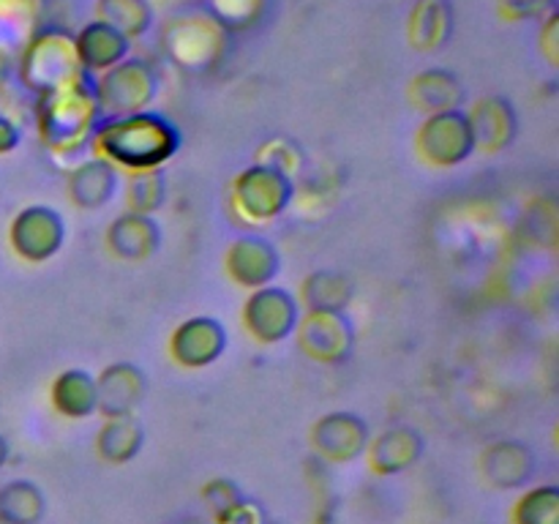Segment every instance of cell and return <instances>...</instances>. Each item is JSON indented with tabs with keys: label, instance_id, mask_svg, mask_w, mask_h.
Wrapping results in <instances>:
<instances>
[{
	"label": "cell",
	"instance_id": "obj_22",
	"mask_svg": "<svg viewBox=\"0 0 559 524\" xmlns=\"http://www.w3.org/2000/svg\"><path fill=\"white\" fill-rule=\"evenodd\" d=\"M407 102L418 109L420 115L451 112L462 109L464 85L453 71L448 69H424L409 80Z\"/></svg>",
	"mask_w": 559,
	"mask_h": 524
},
{
	"label": "cell",
	"instance_id": "obj_1",
	"mask_svg": "<svg viewBox=\"0 0 559 524\" xmlns=\"http://www.w3.org/2000/svg\"><path fill=\"white\" fill-rule=\"evenodd\" d=\"M183 136L180 129L162 112L123 115V118H102L93 131L91 147L98 158H107L118 169H162L178 156Z\"/></svg>",
	"mask_w": 559,
	"mask_h": 524
},
{
	"label": "cell",
	"instance_id": "obj_28",
	"mask_svg": "<svg viewBox=\"0 0 559 524\" xmlns=\"http://www.w3.org/2000/svg\"><path fill=\"white\" fill-rule=\"evenodd\" d=\"M96 20L107 22L131 41L153 27V5L151 0H96Z\"/></svg>",
	"mask_w": 559,
	"mask_h": 524
},
{
	"label": "cell",
	"instance_id": "obj_18",
	"mask_svg": "<svg viewBox=\"0 0 559 524\" xmlns=\"http://www.w3.org/2000/svg\"><path fill=\"white\" fill-rule=\"evenodd\" d=\"M426 451V440L418 429L413 426H393L382 434L371 437L369 448H366V458L369 467L377 475H399L407 473L409 467L420 462Z\"/></svg>",
	"mask_w": 559,
	"mask_h": 524
},
{
	"label": "cell",
	"instance_id": "obj_14",
	"mask_svg": "<svg viewBox=\"0 0 559 524\" xmlns=\"http://www.w3.org/2000/svg\"><path fill=\"white\" fill-rule=\"evenodd\" d=\"M96 413L104 418H120V415H136L147 396V377L131 360H115L104 366L96 377Z\"/></svg>",
	"mask_w": 559,
	"mask_h": 524
},
{
	"label": "cell",
	"instance_id": "obj_17",
	"mask_svg": "<svg viewBox=\"0 0 559 524\" xmlns=\"http://www.w3.org/2000/svg\"><path fill=\"white\" fill-rule=\"evenodd\" d=\"M109 254L123 262H145L162 249V227L153 216L145 213H120L109 222L107 235Z\"/></svg>",
	"mask_w": 559,
	"mask_h": 524
},
{
	"label": "cell",
	"instance_id": "obj_3",
	"mask_svg": "<svg viewBox=\"0 0 559 524\" xmlns=\"http://www.w3.org/2000/svg\"><path fill=\"white\" fill-rule=\"evenodd\" d=\"M16 69H20L22 85L36 96H47V93L87 82L80 55H76L74 33H69L66 27H38L36 36L25 44L16 58Z\"/></svg>",
	"mask_w": 559,
	"mask_h": 524
},
{
	"label": "cell",
	"instance_id": "obj_8",
	"mask_svg": "<svg viewBox=\"0 0 559 524\" xmlns=\"http://www.w3.org/2000/svg\"><path fill=\"white\" fill-rule=\"evenodd\" d=\"M300 322V303L289 289L267 284L251 289L243 303V327L260 344H282Z\"/></svg>",
	"mask_w": 559,
	"mask_h": 524
},
{
	"label": "cell",
	"instance_id": "obj_24",
	"mask_svg": "<svg viewBox=\"0 0 559 524\" xmlns=\"http://www.w3.org/2000/svg\"><path fill=\"white\" fill-rule=\"evenodd\" d=\"M47 14V0H0V60L20 58Z\"/></svg>",
	"mask_w": 559,
	"mask_h": 524
},
{
	"label": "cell",
	"instance_id": "obj_11",
	"mask_svg": "<svg viewBox=\"0 0 559 524\" xmlns=\"http://www.w3.org/2000/svg\"><path fill=\"white\" fill-rule=\"evenodd\" d=\"M227 342L229 336L222 320L211 314H197L175 325L167 349L175 364L189 371H200L222 358Z\"/></svg>",
	"mask_w": 559,
	"mask_h": 524
},
{
	"label": "cell",
	"instance_id": "obj_6",
	"mask_svg": "<svg viewBox=\"0 0 559 524\" xmlns=\"http://www.w3.org/2000/svg\"><path fill=\"white\" fill-rule=\"evenodd\" d=\"M295 196V180L265 164H249L233 180V211L249 224L282 216Z\"/></svg>",
	"mask_w": 559,
	"mask_h": 524
},
{
	"label": "cell",
	"instance_id": "obj_9",
	"mask_svg": "<svg viewBox=\"0 0 559 524\" xmlns=\"http://www.w3.org/2000/svg\"><path fill=\"white\" fill-rule=\"evenodd\" d=\"M9 243L20 260L41 265L66 243V222L55 207L27 205L11 218Z\"/></svg>",
	"mask_w": 559,
	"mask_h": 524
},
{
	"label": "cell",
	"instance_id": "obj_23",
	"mask_svg": "<svg viewBox=\"0 0 559 524\" xmlns=\"http://www.w3.org/2000/svg\"><path fill=\"white\" fill-rule=\"evenodd\" d=\"M355 298V284L347 273L320 267L300 282V309L309 314H344Z\"/></svg>",
	"mask_w": 559,
	"mask_h": 524
},
{
	"label": "cell",
	"instance_id": "obj_19",
	"mask_svg": "<svg viewBox=\"0 0 559 524\" xmlns=\"http://www.w3.org/2000/svg\"><path fill=\"white\" fill-rule=\"evenodd\" d=\"M76 55H80V63L85 69V74H104L112 66H118L120 60L129 58L131 41L118 33L115 27H109L107 22H87L85 27H80V33H74Z\"/></svg>",
	"mask_w": 559,
	"mask_h": 524
},
{
	"label": "cell",
	"instance_id": "obj_33",
	"mask_svg": "<svg viewBox=\"0 0 559 524\" xmlns=\"http://www.w3.org/2000/svg\"><path fill=\"white\" fill-rule=\"evenodd\" d=\"M557 0H495L497 14L506 22H540L549 16Z\"/></svg>",
	"mask_w": 559,
	"mask_h": 524
},
{
	"label": "cell",
	"instance_id": "obj_34",
	"mask_svg": "<svg viewBox=\"0 0 559 524\" xmlns=\"http://www.w3.org/2000/svg\"><path fill=\"white\" fill-rule=\"evenodd\" d=\"M240 500H243V495H240L238 484L229 478H213L202 486V502H205L213 519H218L222 513H227L229 508L238 505Z\"/></svg>",
	"mask_w": 559,
	"mask_h": 524
},
{
	"label": "cell",
	"instance_id": "obj_35",
	"mask_svg": "<svg viewBox=\"0 0 559 524\" xmlns=\"http://www.w3.org/2000/svg\"><path fill=\"white\" fill-rule=\"evenodd\" d=\"M538 49H540V55L546 58V63H549L551 69H557L559 66V14L557 11H551L549 16H544V20H540Z\"/></svg>",
	"mask_w": 559,
	"mask_h": 524
},
{
	"label": "cell",
	"instance_id": "obj_38",
	"mask_svg": "<svg viewBox=\"0 0 559 524\" xmlns=\"http://www.w3.org/2000/svg\"><path fill=\"white\" fill-rule=\"evenodd\" d=\"M5 462H9V442H5V437L0 434V467H3Z\"/></svg>",
	"mask_w": 559,
	"mask_h": 524
},
{
	"label": "cell",
	"instance_id": "obj_5",
	"mask_svg": "<svg viewBox=\"0 0 559 524\" xmlns=\"http://www.w3.org/2000/svg\"><path fill=\"white\" fill-rule=\"evenodd\" d=\"M102 118L145 112L158 96V74L147 60L126 58L91 82Z\"/></svg>",
	"mask_w": 559,
	"mask_h": 524
},
{
	"label": "cell",
	"instance_id": "obj_29",
	"mask_svg": "<svg viewBox=\"0 0 559 524\" xmlns=\"http://www.w3.org/2000/svg\"><path fill=\"white\" fill-rule=\"evenodd\" d=\"M167 191L169 183L164 169H136L126 178V205L131 213L153 216L167 202Z\"/></svg>",
	"mask_w": 559,
	"mask_h": 524
},
{
	"label": "cell",
	"instance_id": "obj_12",
	"mask_svg": "<svg viewBox=\"0 0 559 524\" xmlns=\"http://www.w3.org/2000/svg\"><path fill=\"white\" fill-rule=\"evenodd\" d=\"M293 336H298V349L306 358L325 366H338L353 355L355 349V327L347 314H300L298 327Z\"/></svg>",
	"mask_w": 559,
	"mask_h": 524
},
{
	"label": "cell",
	"instance_id": "obj_2",
	"mask_svg": "<svg viewBox=\"0 0 559 524\" xmlns=\"http://www.w3.org/2000/svg\"><path fill=\"white\" fill-rule=\"evenodd\" d=\"M98 123H102V109L93 96L91 80L66 91L36 96V131L52 153L69 156L91 145Z\"/></svg>",
	"mask_w": 559,
	"mask_h": 524
},
{
	"label": "cell",
	"instance_id": "obj_27",
	"mask_svg": "<svg viewBox=\"0 0 559 524\" xmlns=\"http://www.w3.org/2000/svg\"><path fill=\"white\" fill-rule=\"evenodd\" d=\"M47 497L33 480H9L0 486V524H41Z\"/></svg>",
	"mask_w": 559,
	"mask_h": 524
},
{
	"label": "cell",
	"instance_id": "obj_4",
	"mask_svg": "<svg viewBox=\"0 0 559 524\" xmlns=\"http://www.w3.org/2000/svg\"><path fill=\"white\" fill-rule=\"evenodd\" d=\"M162 49L178 69L200 74L222 63L229 33L205 9L180 11L162 25Z\"/></svg>",
	"mask_w": 559,
	"mask_h": 524
},
{
	"label": "cell",
	"instance_id": "obj_7",
	"mask_svg": "<svg viewBox=\"0 0 559 524\" xmlns=\"http://www.w3.org/2000/svg\"><path fill=\"white\" fill-rule=\"evenodd\" d=\"M415 147H418L420 158L431 167L451 169L469 162L475 153V142L467 123V112L451 109V112L426 115L424 123L418 126V134H415Z\"/></svg>",
	"mask_w": 559,
	"mask_h": 524
},
{
	"label": "cell",
	"instance_id": "obj_20",
	"mask_svg": "<svg viewBox=\"0 0 559 524\" xmlns=\"http://www.w3.org/2000/svg\"><path fill=\"white\" fill-rule=\"evenodd\" d=\"M404 33L415 52H440L453 36L451 0H415Z\"/></svg>",
	"mask_w": 559,
	"mask_h": 524
},
{
	"label": "cell",
	"instance_id": "obj_39",
	"mask_svg": "<svg viewBox=\"0 0 559 524\" xmlns=\"http://www.w3.org/2000/svg\"><path fill=\"white\" fill-rule=\"evenodd\" d=\"M173 3H178V0H173Z\"/></svg>",
	"mask_w": 559,
	"mask_h": 524
},
{
	"label": "cell",
	"instance_id": "obj_21",
	"mask_svg": "<svg viewBox=\"0 0 559 524\" xmlns=\"http://www.w3.org/2000/svg\"><path fill=\"white\" fill-rule=\"evenodd\" d=\"M118 167L107 158H85L69 175V200L82 211H98L118 194Z\"/></svg>",
	"mask_w": 559,
	"mask_h": 524
},
{
	"label": "cell",
	"instance_id": "obj_13",
	"mask_svg": "<svg viewBox=\"0 0 559 524\" xmlns=\"http://www.w3.org/2000/svg\"><path fill=\"white\" fill-rule=\"evenodd\" d=\"M224 271L233 278V284L251 293V289L276 282V276L282 273V254L262 235H243L229 243L227 254H224Z\"/></svg>",
	"mask_w": 559,
	"mask_h": 524
},
{
	"label": "cell",
	"instance_id": "obj_31",
	"mask_svg": "<svg viewBox=\"0 0 559 524\" xmlns=\"http://www.w3.org/2000/svg\"><path fill=\"white\" fill-rule=\"evenodd\" d=\"M513 524H559V489L557 486H535L524 491L511 511Z\"/></svg>",
	"mask_w": 559,
	"mask_h": 524
},
{
	"label": "cell",
	"instance_id": "obj_26",
	"mask_svg": "<svg viewBox=\"0 0 559 524\" xmlns=\"http://www.w3.org/2000/svg\"><path fill=\"white\" fill-rule=\"evenodd\" d=\"M145 445V426L136 415L104 418L96 434V453L107 464H129L140 456Z\"/></svg>",
	"mask_w": 559,
	"mask_h": 524
},
{
	"label": "cell",
	"instance_id": "obj_25",
	"mask_svg": "<svg viewBox=\"0 0 559 524\" xmlns=\"http://www.w3.org/2000/svg\"><path fill=\"white\" fill-rule=\"evenodd\" d=\"M49 404L66 420H85L96 413V377L87 369H66L49 385Z\"/></svg>",
	"mask_w": 559,
	"mask_h": 524
},
{
	"label": "cell",
	"instance_id": "obj_15",
	"mask_svg": "<svg viewBox=\"0 0 559 524\" xmlns=\"http://www.w3.org/2000/svg\"><path fill=\"white\" fill-rule=\"evenodd\" d=\"M467 123L473 131L475 153L497 156L519 136V115L506 96H480L467 112Z\"/></svg>",
	"mask_w": 559,
	"mask_h": 524
},
{
	"label": "cell",
	"instance_id": "obj_36",
	"mask_svg": "<svg viewBox=\"0 0 559 524\" xmlns=\"http://www.w3.org/2000/svg\"><path fill=\"white\" fill-rule=\"evenodd\" d=\"M216 524H267V513L260 502L254 500H240L238 505L229 508L227 513H222L218 519H213Z\"/></svg>",
	"mask_w": 559,
	"mask_h": 524
},
{
	"label": "cell",
	"instance_id": "obj_32",
	"mask_svg": "<svg viewBox=\"0 0 559 524\" xmlns=\"http://www.w3.org/2000/svg\"><path fill=\"white\" fill-rule=\"evenodd\" d=\"M254 164H265V167H273L287 175V178H293V175L304 169V151L289 136H271V140H265L257 147Z\"/></svg>",
	"mask_w": 559,
	"mask_h": 524
},
{
	"label": "cell",
	"instance_id": "obj_16",
	"mask_svg": "<svg viewBox=\"0 0 559 524\" xmlns=\"http://www.w3.org/2000/svg\"><path fill=\"white\" fill-rule=\"evenodd\" d=\"M538 458L522 440H497L480 453V475L495 489H522L535 478Z\"/></svg>",
	"mask_w": 559,
	"mask_h": 524
},
{
	"label": "cell",
	"instance_id": "obj_37",
	"mask_svg": "<svg viewBox=\"0 0 559 524\" xmlns=\"http://www.w3.org/2000/svg\"><path fill=\"white\" fill-rule=\"evenodd\" d=\"M20 142H22L20 126H16L9 115L0 112V156H9V153H14L16 147H20Z\"/></svg>",
	"mask_w": 559,
	"mask_h": 524
},
{
	"label": "cell",
	"instance_id": "obj_30",
	"mask_svg": "<svg viewBox=\"0 0 559 524\" xmlns=\"http://www.w3.org/2000/svg\"><path fill=\"white\" fill-rule=\"evenodd\" d=\"M205 11L233 36V33L251 31L265 20L271 0H202Z\"/></svg>",
	"mask_w": 559,
	"mask_h": 524
},
{
	"label": "cell",
	"instance_id": "obj_10",
	"mask_svg": "<svg viewBox=\"0 0 559 524\" xmlns=\"http://www.w3.org/2000/svg\"><path fill=\"white\" fill-rule=\"evenodd\" d=\"M371 440V429L358 413L333 409L311 424L309 442L311 451L328 464H353L366 453Z\"/></svg>",
	"mask_w": 559,
	"mask_h": 524
}]
</instances>
